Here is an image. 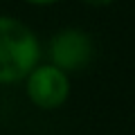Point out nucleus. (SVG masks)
Returning <instances> with one entry per match:
<instances>
[{
    "instance_id": "4",
    "label": "nucleus",
    "mask_w": 135,
    "mask_h": 135,
    "mask_svg": "<svg viewBox=\"0 0 135 135\" xmlns=\"http://www.w3.org/2000/svg\"><path fill=\"white\" fill-rule=\"evenodd\" d=\"M79 2H83V5L90 7V9H106V7H110L115 0H79Z\"/></svg>"
},
{
    "instance_id": "3",
    "label": "nucleus",
    "mask_w": 135,
    "mask_h": 135,
    "mask_svg": "<svg viewBox=\"0 0 135 135\" xmlns=\"http://www.w3.org/2000/svg\"><path fill=\"white\" fill-rule=\"evenodd\" d=\"M95 54V38L81 27H63L47 41V61L68 74L86 70Z\"/></svg>"
},
{
    "instance_id": "1",
    "label": "nucleus",
    "mask_w": 135,
    "mask_h": 135,
    "mask_svg": "<svg viewBox=\"0 0 135 135\" xmlns=\"http://www.w3.org/2000/svg\"><path fill=\"white\" fill-rule=\"evenodd\" d=\"M43 45L25 20L0 14V86H18L41 63Z\"/></svg>"
},
{
    "instance_id": "2",
    "label": "nucleus",
    "mask_w": 135,
    "mask_h": 135,
    "mask_svg": "<svg viewBox=\"0 0 135 135\" xmlns=\"http://www.w3.org/2000/svg\"><path fill=\"white\" fill-rule=\"evenodd\" d=\"M25 97L38 110H59L72 95V79L50 61H41L23 81Z\"/></svg>"
},
{
    "instance_id": "5",
    "label": "nucleus",
    "mask_w": 135,
    "mask_h": 135,
    "mask_svg": "<svg viewBox=\"0 0 135 135\" xmlns=\"http://www.w3.org/2000/svg\"><path fill=\"white\" fill-rule=\"evenodd\" d=\"M23 2H27L29 7H52L56 2H61V0H23Z\"/></svg>"
}]
</instances>
